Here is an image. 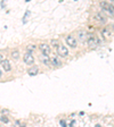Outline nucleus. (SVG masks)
Wrapping results in <instances>:
<instances>
[{"label": "nucleus", "instance_id": "4", "mask_svg": "<svg viewBox=\"0 0 114 127\" xmlns=\"http://www.w3.org/2000/svg\"><path fill=\"white\" fill-rule=\"evenodd\" d=\"M39 49H40V51L42 52V55H43V56H48V55L50 53V47L48 46V44H46V43L40 44Z\"/></svg>", "mask_w": 114, "mask_h": 127}, {"label": "nucleus", "instance_id": "22", "mask_svg": "<svg viewBox=\"0 0 114 127\" xmlns=\"http://www.w3.org/2000/svg\"><path fill=\"white\" fill-rule=\"evenodd\" d=\"M95 127H100V125H96V126H95Z\"/></svg>", "mask_w": 114, "mask_h": 127}, {"label": "nucleus", "instance_id": "8", "mask_svg": "<svg viewBox=\"0 0 114 127\" xmlns=\"http://www.w3.org/2000/svg\"><path fill=\"white\" fill-rule=\"evenodd\" d=\"M95 17H96V19L99 20V22H105V20H106V16L104 15L103 11H99V13H97Z\"/></svg>", "mask_w": 114, "mask_h": 127}, {"label": "nucleus", "instance_id": "21", "mask_svg": "<svg viewBox=\"0 0 114 127\" xmlns=\"http://www.w3.org/2000/svg\"><path fill=\"white\" fill-rule=\"evenodd\" d=\"M1 76H2V71H0V77H1Z\"/></svg>", "mask_w": 114, "mask_h": 127}, {"label": "nucleus", "instance_id": "15", "mask_svg": "<svg viewBox=\"0 0 114 127\" xmlns=\"http://www.w3.org/2000/svg\"><path fill=\"white\" fill-rule=\"evenodd\" d=\"M11 56H13L14 59H18V58H20V52H18V51H13V52H11Z\"/></svg>", "mask_w": 114, "mask_h": 127}, {"label": "nucleus", "instance_id": "18", "mask_svg": "<svg viewBox=\"0 0 114 127\" xmlns=\"http://www.w3.org/2000/svg\"><path fill=\"white\" fill-rule=\"evenodd\" d=\"M2 61H4V55H1V53H0V64H1Z\"/></svg>", "mask_w": 114, "mask_h": 127}, {"label": "nucleus", "instance_id": "20", "mask_svg": "<svg viewBox=\"0 0 114 127\" xmlns=\"http://www.w3.org/2000/svg\"><path fill=\"white\" fill-rule=\"evenodd\" d=\"M61 125H62L63 127H66V124H65V122H63V120L61 122Z\"/></svg>", "mask_w": 114, "mask_h": 127}, {"label": "nucleus", "instance_id": "14", "mask_svg": "<svg viewBox=\"0 0 114 127\" xmlns=\"http://www.w3.org/2000/svg\"><path fill=\"white\" fill-rule=\"evenodd\" d=\"M26 49H27V52H29V53H31L33 50H36V46H34V44H30V46L26 47Z\"/></svg>", "mask_w": 114, "mask_h": 127}, {"label": "nucleus", "instance_id": "3", "mask_svg": "<svg viewBox=\"0 0 114 127\" xmlns=\"http://www.w3.org/2000/svg\"><path fill=\"white\" fill-rule=\"evenodd\" d=\"M57 53H58V56H61V57H66L68 55V50H67V48L66 47H64L62 46V44H59V46L57 47Z\"/></svg>", "mask_w": 114, "mask_h": 127}, {"label": "nucleus", "instance_id": "10", "mask_svg": "<svg viewBox=\"0 0 114 127\" xmlns=\"http://www.w3.org/2000/svg\"><path fill=\"white\" fill-rule=\"evenodd\" d=\"M1 64H2V68H4L6 71H9L11 69V66H10V64H9L8 60H4Z\"/></svg>", "mask_w": 114, "mask_h": 127}, {"label": "nucleus", "instance_id": "7", "mask_svg": "<svg viewBox=\"0 0 114 127\" xmlns=\"http://www.w3.org/2000/svg\"><path fill=\"white\" fill-rule=\"evenodd\" d=\"M24 61H25V64H27V65H33V62H34V57L32 56L31 53L26 52L25 55H24Z\"/></svg>", "mask_w": 114, "mask_h": 127}, {"label": "nucleus", "instance_id": "6", "mask_svg": "<svg viewBox=\"0 0 114 127\" xmlns=\"http://www.w3.org/2000/svg\"><path fill=\"white\" fill-rule=\"evenodd\" d=\"M102 35H103L105 39H111L112 35H113V32H112V30H111L109 27H105V28L102 30Z\"/></svg>", "mask_w": 114, "mask_h": 127}, {"label": "nucleus", "instance_id": "5", "mask_svg": "<svg viewBox=\"0 0 114 127\" xmlns=\"http://www.w3.org/2000/svg\"><path fill=\"white\" fill-rule=\"evenodd\" d=\"M66 43H67L70 47L75 48V47H77V44H78V41H77V39H75L73 35H68L67 38H66Z\"/></svg>", "mask_w": 114, "mask_h": 127}, {"label": "nucleus", "instance_id": "1", "mask_svg": "<svg viewBox=\"0 0 114 127\" xmlns=\"http://www.w3.org/2000/svg\"><path fill=\"white\" fill-rule=\"evenodd\" d=\"M99 43H100V41L97 36H90L88 39V44L91 49H97L99 47Z\"/></svg>", "mask_w": 114, "mask_h": 127}, {"label": "nucleus", "instance_id": "17", "mask_svg": "<svg viewBox=\"0 0 114 127\" xmlns=\"http://www.w3.org/2000/svg\"><path fill=\"white\" fill-rule=\"evenodd\" d=\"M52 46H57V47L59 46V44H58V41H57V40H52Z\"/></svg>", "mask_w": 114, "mask_h": 127}, {"label": "nucleus", "instance_id": "16", "mask_svg": "<svg viewBox=\"0 0 114 127\" xmlns=\"http://www.w3.org/2000/svg\"><path fill=\"white\" fill-rule=\"evenodd\" d=\"M0 120H1L2 122H8V118L6 117V116H2V117L0 118Z\"/></svg>", "mask_w": 114, "mask_h": 127}, {"label": "nucleus", "instance_id": "9", "mask_svg": "<svg viewBox=\"0 0 114 127\" xmlns=\"http://www.w3.org/2000/svg\"><path fill=\"white\" fill-rule=\"evenodd\" d=\"M38 73H39V69H38V67L36 66L32 67V68H30V69L27 71V74H29L30 76H36Z\"/></svg>", "mask_w": 114, "mask_h": 127}, {"label": "nucleus", "instance_id": "2", "mask_svg": "<svg viewBox=\"0 0 114 127\" xmlns=\"http://www.w3.org/2000/svg\"><path fill=\"white\" fill-rule=\"evenodd\" d=\"M100 7H102L104 10H106L107 13H109V15L111 16H113L114 11H113V5H112V4H109V2H105V1H104V2L100 4Z\"/></svg>", "mask_w": 114, "mask_h": 127}, {"label": "nucleus", "instance_id": "11", "mask_svg": "<svg viewBox=\"0 0 114 127\" xmlns=\"http://www.w3.org/2000/svg\"><path fill=\"white\" fill-rule=\"evenodd\" d=\"M78 34H79V39H80L81 41H84L86 39H87V36H88V34H87L86 31H79Z\"/></svg>", "mask_w": 114, "mask_h": 127}, {"label": "nucleus", "instance_id": "19", "mask_svg": "<svg viewBox=\"0 0 114 127\" xmlns=\"http://www.w3.org/2000/svg\"><path fill=\"white\" fill-rule=\"evenodd\" d=\"M15 127H21V124H20V122H15Z\"/></svg>", "mask_w": 114, "mask_h": 127}, {"label": "nucleus", "instance_id": "13", "mask_svg": "<svg viewBox=\"0 0 114 127\" xmlns=\"http://www.w3.org/2000/svg\"><path fill=\"white\" fill-rule=\"evenodd\" d=\"M50 65H54V66H59V65H62V64H61V61L58 60L56 57H52V58H50Z\"/></svg>", "mask_w": 114, "mask_h": 127}, {"label": "nucleus", "instance_id": "12", "mask_svg": "<svg viewBox=\"0 0 114 127\" xmlns=\"http://www.w3.org/2000/svg\"><path fill=\"white\" fill-rule=\"evenodd\" d=\"M40 59H41V61L43 62V65H47V66L50 65V59L48 58V56H43V55H42V56L40 57Z\"/></svg>", "mask_w": 114, "mask_h": 127}]
</instances>
